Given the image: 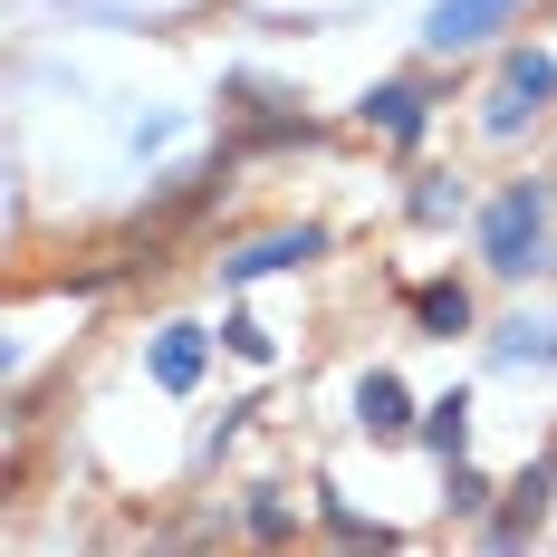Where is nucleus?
<instances>
[{
  "label": "nucleus",
  "instance_id": "a211bd4d",
  "mask_svg": "<svg viewBox=\"0 0 557 557\" xmlns=\"http://www.w3.org/2000/svg\"><path fill=\"white\" fill-rule=\"evenodd\" d=\"M222 346L240 356V366H270V327H260V318H240V308L222 318Z\"/></svg>",
  "mask_w": 557,
  "mask_h": 557
},
{
  "label": "nucleus",
  "instance_id": "4468645a",
  "mask_svg": "<svg viewBox=\"0 0 557 557\" xmlns=\"http://www.w3.org/2000/svg\"><path fill=\"white\" fill-rule=\"evenodd\" d=\"M491 366H557V327H539V318L491 327Z\"/></svg>",
  "mask_w": 557,
  "mask_h": 557
},
{
  "label": "nucleus",
  "instance_id": "dca6fc26",
  "mask_svg": "<svg viewBox=\"0 0 557 557\" xmlns=\"http://www.w3.org/2000/svg\"><path fill=\"white\" fill-rule=\"evenodd\" d=\"M240 519H250V539H298V509L278 500L270 481H260V491H250V500H240Z\"/></svg>",
  "mask_w": 557,
  "mask_h": 557
},
{
  "label": "nucleus",
  "instance_id": "f03ea898",
  "mask_svg": "<svg viewBox=\"0 0 557 557\" xmlns=\"http://www.w3.org/2000/svg\"><path fill=\"white\" fill-rule=\"evenodd\" d=\"M231 97V145L240 154H288V145H318V125L298 115V97H278L270 77H222Z\"/></svg>",
  "mask_w": 557,
  "mask_h": 557
},
{
  "label": "nucleus",
  "instance_id": "423d86ee",
  "mask_svg": "<svg viewBox=\"0 0 557 557\" xmlns=\"http://www.w3.org/2000/svg\"><path fill=\"white\" fill-rule=\"evenodd\" d=\"M548 491H557V443H548L539 471L500 481V500H491V519H481V548H529V539L548 529Z\"/></svg>",
  "mask_w": 557,
  "mask_h": 557
},
{
  "label": "nucleus",
  "instance_id": "7ed1b4c3",
  "mask_svg": "<svg viewBox=\"0 0 557 557\" xmlns=\"http://www.w3.org/2000/svg\"><path fill=\"white\" fill-rule=\"evenodd\" d=\"M519 20H529V0H433V10H423V49H433V58L500 49Z\"/></svg>",
  "mask_w": 557,
  "mask_h": 557
},
{
  "label": "nucleus",
  "instance_id": "0eeeda50",
  "mask_svg": "<svg viewBox=\"0 0 557 557\" xmlns=\"http://www.w3.org/2000/svg\"><path fill=\"white\" fill-rule=\"evenodd\" d=\"M212 346H222V327H193V318H164V327L145 336V375L164 394H193L202 375H212Z\"/></svg>",
  "mask_w": 557,
  "mask_h": 557
},
{
  "label": "nucleus",
  "instance_id": "f8f14e48",
  "mask_svg": "<svg viewBox=\"0 0 557 557\" xmlns=\"http://www.w3.org/2000/svg\"><path fill=\"white\" fill-rule=\"evenodd\" d=\"M539 115H548L539 97H519L509 77H491V97H481V135H491V145H519V135H529Z\"/></svg>",
  "mask_w": 557,
  "mask_h": 557
},
{
  "label": "nucleus",
  "instance_id": "39448f33",
  "mask_svg": "<svg viewBox=\"0 0 557 557\" xmlns=\"http://www.w3.org/2000/svg\"><path fill=\"white\" fill-rule=\"evenodd\" d=\"M336 231L327 222H298V231H260V240H240L222 250V288H250V278H278V270H308V260H327Z\"/></svg>",
  "mask_w": 557,
  "mask_h": 557
},
{
  "label": "nucleus",
  "instance_id": "ddd939ff",
  "mask_svg": "<svg viewBox=\"0 0 557 557\" xmlns=\"http://www.w3.org/2000/svg\"><path fill=\"white\" fill-rule=\"evenodd\" d=\"M491 500H500V481H491V471H471V451H461V461H443V509H451V519H471V529H481V519H491Z\"/></svg>",
  "mask_w": 557,
  "mask_h": 557
},
{
  "label": "nucleus",
  "instance_id": "9d476101",
  "mask_svg": "<svg viewBox=\"0 0 557 557\" xmlns=\"http://www.w3.org/2000/svg\"><path fill=\"white\" fill-rule=\"evenodd\" d=\"M471 212H481V202H471L461 173H413V183H404V222L413 231H451V222H471Z\"/></svg>",
  "mask_w": 557,
  "mask_h": 557
},
{
  "label": "nucleus",
  "instance_id": "1a4fd4ad",
  "mask_svg": "<svg viewBox=\"0 0 557 557\" xmlns=\"http://www.w3.org/2000/svg\"><path fill=\"white\" fill-rule=\"evenodd\" d=\"M404 318H413V336L451 346V336H471V288L461 278H423V288H404Z\"/></svg>",
  "mask_w": 557,
  "mask_h": 557
},
{
  "label": "nucleus",
  "instance_id": "f3484780",
  "mask_svg": "<svg viewBox=\"0 0 557 557\" xmlns=\"http://www.w3.org/2000/svg\"><path fill=\"white\" fill-rule=\"evenodd\" d=\"M327 529L346 539V548H394V529H385V519H356V509L336 500V491H327Z\"/></svg>",
  "mask_w": 557,
  "mask_h": 557
},
{
  "label": "nucleus",
  "instance_id": "9b49d317",
  "mask_svg": "<svg viewBox=\"0 0 557 557\" xmlns=\"http://www.w3.org/2000/svg\"><path fill=\"white\" fill-rule=\"evenodd\" d=\"M413 443L433 451V461H461V451H471V394H461V385L433 394V404H423V423H413Z\"/></svg>",
  "mask_w": 557,
  "mask_h": 557
},
{
  "label": "nucleus",
  "instance_id": "f257e3e1",
  "mask_svg": "<svg viewBox=\"0 0 557 557\" xmlns=\"http://www.w3.org/2000/svg\"><path fill=\"white\" fill-rule=\"evenodd\" d=\"M471 240H481V270L491 278H548L557 270V183L548 173L491 183L481 212H471Z\"/></svg>",
  "mask_w": 557,
  "mask_h": 557
},
{
  "label": "nucleus",
  "instance_id": "2eb2a0df",
  "mask_svg": "<svg viewBox=\"0 0 557 557\" xmlns=\"http://www.w3.org/2000/svg\"><path fill=\"white\" fill-rule=\"evenodd\" d=\"M500 77L519 87V97L557 107V58H548V49H529V39H519V49H500Z\"/></svg>",
  "mask_w": 557,
  "mask_h": 557
},
{
  "label": "nucleus",
  "instance_id": "6e6552de",
  "mask_svg": "<svg viewBox=\"0 0 557 557\" xmlns=\"http://www.w3.org/2000/svg\"><path fill=\"white\" fill-rule=\"evenodd\" d=\"M423 413H413V385L394 375V366H375V375H356V433L366 443H404Z\"/></svg>",
  "mask_w": 557,
  "mask_h": 557
},
{
  "label": "nucleus",
  "instance_id": "20e7f679",
  "mask_svg": "<svg viewBox=\"0 0 557 557\" xmlns=\"http://www.w3.org/2000/svg\"><path fill=\"white\" fill-rule=\"evenodd\" d=\"M433 107H443V87H433V77H375V87L356 97V125H366V135H385L394 154H413V145L433 135Z\"/></svg>",
  "mask_w": 557,
  "mask_h": 557
}]
</instances>
